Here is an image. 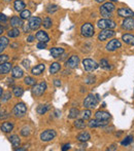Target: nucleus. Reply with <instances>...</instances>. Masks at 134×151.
Masks as SVG:
<instances>
[{"instance_id":"obj_10","label":"nucleus","mask_w":134,"mask_h":151,"mask_svg":"<svg viewBox=\"0 0 134 151\" xmlns=\"http://www.w3.org/2000/svg\"><path fill=\"white\" fill-rule=\"evenodd\" d=\"M121 45H122V43L119 39H111V40L106 44V49H107L108 51H115L118 49H120Z\"/></svg>"},{"instance_id":"obj_48","label":"nucleus","mask_w":134,"mask_h":151,"mask_svg":"<svg viewBox=\"0 0 134 151\" xmlns=\"http://www.w3.org/2000/svg\"><path fill=\"white\" fill-rule=\"evenodd\" d=\"M36 47L39 49H44L46 47V42H41V41H39L38 43H37V45H36Z\"/></svg>"},{"instance_id":"obj_13","label":"nucleus","mask_w":134,"mask_h":151,"mask_svg":"<svg viewBox=\"0 0 134 151\" xmlns=\"http://www.w3.org/2000/svg\"><path fill=\"white\" fill-rule=\"evenodd\" d=\"M118 15L122 18H132V17H134V11L130 8L123 7L118 9Z\"/></svg>"},{"instance_id":"obj_43","label":"nucleus","mask_w":134,"mask_h":151,"mask_svg":"<svg viewBox=\"0 0 134 151\" xmlns=\"http://www.w3.org/2000/svg\"><path fill=\"white\" fill-rule=\"evenodd\" d=\"M29 134H30V128H29L28 126H25V128H23L21 130V135H22V136L27 137V136H29Z\"/></svg>"},{"instance_id":"obj_55","label":"nucleus","mask_w":134,"mask_h":151,"mask_svg":"<svg viewBox=\"0 0 134 151\" xmlns=\"http://www.w3.org/2000/svg\"><path fill=\"white\" fill-rule=\"evenodd\" d=\"M3 31H4V29H3V27L1 25H0V35L3 33Z\"/></svg>"},{"instance_id":"obj_23","label":"nucleus","mask_w":134,"mask_h":151,"mask_svg":"<svg viewBox=\"0 0 134 151\" xmlns=\"http://www.w3.org/2000/svg\"><path fill=\"white\" fill-rule=\"evenodd\" d=\"M76 139H77V141L85 143V142H87V141H89V140H90L91 136H90V134L88 133V132H82V133H80L76 136Z\"/></svg>"},{"instance_id":"obj_44","label":"nucleus","mask_w":134,"mask_h":151,"mask_svg":"<svg viewBox=\"0 0 134 151\" xmlns=\"http://www.w3.org/2000/svg\"><path fill=\"white\" fill-rule=\"evenodd\" d=\"M99 66L101 67V68H104V69H108L109 68V64H108V62H107V60H105V59H102L100 61V65Z\"/></svg>"},{"instance_id":"obj_60","label":"nucleus","mask_w":134,"mask_h":151,"mask_svg":"<svg viewBox=\"0 0 134 151\" xmlns=\"http://www.w3.org/2000/svg\"><path fill=\"white\" fill-rule=\"evenodd\" d=\"M4 1H10V0H4Z\"/></svg>"},{"instance_id":"obj_14","label":"nucleus","mask_w":134,"mask_h":151,"mask_svg":"<svg viewBox=\"0 0 134 151\" xmlns=\"http://www.w3.org/2000/svg\"><path fill=\"white\" fill-rule=\"evenodd\" d=\"M107 124V120H101V119H93V120H90L89 123H88V126L89 128H101V126H104Z\"/></svg>"},{"instance_id":"obj_26","label":"nucleus","mask_w":134,"mask_h":151,"mask_svg":"<svg viewBox=\"0 0 134 151\" xmlns=\"http://www.w3.org/2000/svg\"><path fill=\"white\" fill-rule=\"evenodd\" d=\"M8 139H9V142L11 143L13 148H17V147L20 146L21 140H20V138H19V136H17V135H13V136H10Z\"/></svg>"},{"instance_id":"obj_56","label":"nucleus","mask_w":134,"mask_h":151,"mask_svg":"<svg viewBox=\"0 0 134 151\" xmlns=\"http://www.w3.org/2000/svg\"><path fill=\"white\" fill-rule=\"evenodd\" d=\"M27 148H15V150L17 151H25Z\"/></svg>"},{"instance_id":"obj_28","label":"nucleus","mask_w":134,"mask_h":151,"mask_svg":"<svg viewBox=\"0 0 134 151\" xmlns=\"http://www.w3.org/2000/svg\"><path fill=\"white\" fill-rule=\"evenodd\" d=\"M61 70V65H60V63H57V62H55V63H53V64L50 66V73L51 74H56V73H58V72Z\"/></svg>"},{"instance_id":"obj_37","label":"nucleus","mask_w":134,"mask_h":151,"mask_svg":"<svg viewBox=\"0 0 134 151\" xmlns=\"http://www.w3.org/2000/svg\"><path fill=\"white\" fill-rule=\"evenodd\" d=\"M13 95H15L17 98H20V97H22V96H23L24 90H23V88H22V87L15 86V87H13Z\"/></svg>"},{"instance_id":"obj_7","label":"nucleus","mask_w":134,"mask_h":151,"mask_svg":"<svg viewBox=\"0 0 134 151\" xmlns=\"http://www.w3.org/2000/svg\"><path fill=\"white\" fill-rule=\"evenodd\" d=\"M82 66H84V69L87 72H93L94 70L97 69L99 65L95 61H93L91 59H85L82 61Z\"/></svg>"},{"instance_id":"obj_61","label":"nucleus","mask_w":134,"mask_h":151,"mask_svg":"<svg viewBox=\"0 0 134 151\" xmlns=\"http://www.w3.org/2000/svg\"><path fill=\"white\" fill-rule=\"evenodd\" d=\"M0 106H1V104H0Z\"/></svg>"},{"instance_id":"obj_46","label":"nucleus","mask_w":134,"mask_h":151,"mask_svg":"<svg viewBox=\"0 0 134 151\" xmlns=\"http://www.w3.org/2000/svg\"><path fill=\"white\" fill-rule=\"evenodd\" d=\"M8 59H9V57L7 55H0V64H2L4 62H7Z\"/></svg>"},{"instance_id":"obj_38","label":"nucleus","mask_w":134,"mask_h":151,"mask_svg":"<svg viewBox=\"0 0 134 151\" xmlns=\"http://www.w3.org/2000/svg\"><path fill=\"white\" fill-rule=\"evenodd\" d=\"M24 82H25V84H26V85H29V86H33V85L36 83V80L34 79L33 77L27 76V77H25V79H24Z\"/></svg>"},{"instance_id":"obj_36","label":"nucleus","mask_w":134,"mask_h":151,"mask_svg":"<svg viewBox=\"0 0 134 151\" xmlns=\"http://www.w3.org/2000/svg\"><path fill=\"white\" fill-rule=\"evenodd\" d=\"M20 18L22 19V20H28V19L31 18V13L30 10L28 9H24L21 11L20 13Z\"/></svg>"},{"instance_id":"obj_33","label":"nucleus","mask_w":134,"mask_h":151,"mask_svg":"<svg viewBox=\"0 0 134 151\" xmlns=\"http://www.w3.org/2000/svg\"><path fill=\"white\" fill-rule=\"evenodd\" d=\"M86 122H85V119H76L74 121V126L78 130H82V128H86Z\"/></svg>"},{"instance_id":"obj_30","label":"nucleus","mask_w":134,"mask_h":151,"mask_svg":"<svg viewBox=\"0 0 134 151\" xmlns=\"http://www.w3.org/2000/svg\"><path fill=\"white\" fill-rule=\"evenodd\" d=\"M80 115V110L77 108H71L69 110V114H68V117L71 118V119H75L77 118V116Z\"/></svg>"},{"instance_id":"obj_32","label":"nucleus","mask_w":134,"mask_h":151,"mask_svg":"<svg viewBox=\"0 0 134 151\" xmlns=\"http://www.w3.org/2000/svg\"><path fill=\"white\" fill-rule=\"evenodd\" d=\"M99 11H100V15H102L104 19H111V17H113V13H109L108 10H106L105 8H103L102 6L99 8Z\"/></svg>"},{"instance_id":"obj_16","label":"nucleus","mask_w":134,"mask_h":151,"mask_svg":"<svg viewBox=\"0 0 134 151\" xmlns=\"http://www.w3.org/2000/svg\"><path fill=\"white\" fill-rule=\"evenodd\" d=\"M23 20L20 17H17V15L11 17V19H10V26L13 28H20V27H23Z\"/></svg>"},{"instance_id":"obj_21","label":"nucleus","mask_w":134,"mask_h":151,"mask_svg":"<svg viewBox=\"0 0 134 151\" xmlns=\"http://www.w3.org/2000/svg\"><path fill=\"white\" fill-rule=\"evenodd\" d=\"M23 75H24V71L19 66L13 67V69H11V76L13 78H21V77H23Z\"/></svg>"},{"instance_id":"obj_19","label":"nucleus","mask_w":134,"mask_h":151,"mask_svg":"<svg viewBox=\"0 0 134 151\" xmlns=\"http://www.w3.org/2000/svg\"><path fill=\"white\" fill-rule=\"evenodd\" d=\"M111 114L108 112H106V111H97V112L95 113V118H97V119H101V120H108L109 118H111Z\"/></svg>"},{"instance_id":"obj_12","label":"nucleus","mask_w":134,"mask_h":151,"mask_svg":"<svg viewBox=\"0 0 134 151\" xmlns=\"http://www.w3.org/2000/svg\"><path fill=\"white\" fill-rule=\"evenodd\" d=\"M80 63V58L77 56H71L69 59L66 61V67L67 68H70V69H74L76 68L77 65Z\"/></svg>"},{"instance_id":"obj_25","label":"nucleus","mask_w":134,"mask_h":151,"mask_svg":"<svg viewBox=\"0 0 134 151\" xmlns=\"http://www.w3.org/2000/svg\"><path fill=\"white\" fill-rule=\"evenodd\" d=\"M13 122H9V121H5L1 126V131L4 132V133H10V132L13 131Z\"/></svg>"},{"instance_id":"obj_41","label":"nucleus","mask_w":134,"mask_h":151,"mask_svg":"<svg viewBox=\"0 0 134 151\" xmlns=\"http://www.w3.org/2000/svg\"><path fill=\"white\" fill-rule=\"evenodd\" d=\"M91 115H92V112H91L90 109H86V110L82 112V119L87 120V119H89V118L91 117Z\"/></svg>"},{"instance_id":"obj_40","label":"nucleus","mask_w":134,"mask_h":151,"mask_svg":"<svg viewBox=\"0 0 134 151\" xmlns=\"http://www.w3.org/2000/svg\"><path fill=\"white\" fill-rule=\"evenodd\" d=\"M132 141H133V137H132V136H128L127 138H125L123 141L121 142V145H123V146H128L129 144L132 143Z\"/></svg>"},{"instance_id":"obj_45","label":"nucleus","mask_w":134,"mask_h":151,"mask_svg":"<svg viewBox=\"0 0 134 151\" xmlns=\"http://www.w3.org/2000/svg\"><path fill=\"white\" fill-rule=\"evenodd\" d=\"M10 98H11V94H10V92H6L5 94H3L2 95V98H1V99H2L3 102H6V101L9 100Z\"/></svg>"},{"instance_id":"obj_35","label":"nucleus","mask_w":134,"mask_h":151,"mask_svg":"<svg viewBox=\"0 0 134 151\" xmlns=\"http://www.w3.org/2000/svg\"><path fill=\"white\" fill-rule=\"evenodd\" d=\"M49 108H50L49 105H39L38 107H37V109H36V111H37L38 114L42 115V114H46V113L48 112Z\"/></svg>"},{"instance_id":"obj_58","label":"nucleus","mask_w":134,"mask_h":151,"mask_svg":"<svg viewBox=\"0 0 134 151\" xmlns=\"http://www.w3.org/2000/svg\"><path fill=\"white\" fill-rule=\"evenodd\" d=\"M2 95H3V90L0 87V99H1V97H2Z\"/></svg>"},{"instance_id":"obj_6","label":"nucleus","mask_w":134,"mask_h":151,"mask_svg":"<svg viewBox=\"0 0 134 151\" xmlns=\"http://www.w3.org/2000/svg\"><path fill=\"white\" fill-rule=\"evenodd\" d=\"M115 35H116V32L113 29H103L100 33L98 34V40L105 41L109 38H113Z\"/></svg>"},{"instance_id":"obj_59","label":"nucleus","mask_w":134,"mask_h":151,"mask_svg":"<svg viewBox=\"0 0 134 151\" xmlns=\"http://www.w3.org/2000/svg\"><path fill=\"white\" fill-rule=\"evenodd\" d=\"M109 1H111V2H118V0H109Z\"/></svg>"},{"instance_id":"obj_31","label":"nucleus","mask_w":134,"mask_h":151,"mask_svg":"<svg viewBox=\"0 0 134 151\" xmlns=\"http://www.w3.org/2000/svg\"><path fill=\"white\" fill-rule=\"evenodd\" d=\"M103 8H105L106 10H108L109 13H113V10L116 9V6H115V4H113L111 1H109V2H104V4L101 5Z\"/></svg>"},{"instance_id":"obj_5","label":"nucleus","mask_w":134,"mask_h":151,"mask_svg":"<svg viewBox=\"0 0 134 151\" xmlns=\"http://www.w3.org/2000/svg\"><path fill=\"white\" fill-rule=\"evenodd\" d=\"M80 32L82 35L85 37H92L94 35V26L91 23H85L84 25L80 27Z\"/></svg>"},{"instance_id":"obj_47","label":"nucleus","mask_w":134,"mask_h":151,"mask_svg":"<svg viewBox=\"0 0 134 151\" xmlns=\"http://www.w3.org/2000/svg\"><path fill=\"white\" fill-rule=\"evenodd\" d=\"M95 77L94 76H90V77H88L87 79H86V83L87 84H91V83H94L95 82Z\"/></svg>"},{"instance_id":"obj_52","label":"nucleus","mask_w":134,"mask_h":151,"mask_svg":"<svg viewBox=\"0 0 134 151\" xmlns=\"http://www.w3.org/2000/svg\"><path fill=\"white\" fill-rule=\"evenodd\" d=\"M54 84L56 85L57 87H60L61 86V81H60L59 79H55L54 80Z\"/></svg>"},{"instance_id":"obj_49","label":"nucleus","mask_w":134,"mask_h":151,"mask_svg":"<svg viewBox=\"0 0 134 151\" xmlns=\"http://www.w3.org/2000/svg\"><path fill=\"white\" fill-rule=\"evenodd\" d=\"M7 17L4 13H0V23H5V22H7Z\"/></svg>"},{"instance_id":"obj_39","label":"nucleus","mask_w":134,"mask_h":151,"mask_svg":"<svg viewBox=\"0 0 134 151\" xmlns=\"http://www.w3.org/2000/svg\"><path fill=\"white\" fill-rule=\"evenodd\" d=\"M59 9V6L56 4H51L48 6V8H46V11L49 13H54L55 11H57V10Z\"/></svg>"},{"instance_id":"obj_3","label":"nucleus","mask_w":134,"mask_h":151,"mask_svg":"<svg viewBox=\"0 0 134 151\" xmlns=\"http://www.w3.org/2000/svg\"><path fill=\"white\" fill-rule=\"evenodd\" d=\"M117 24L111 19H101L97 22V27L99 29H113L116 28Z\"/></svg>"},{"instance_id":"obj_34","label":"nucleus","mask_w":134,"mask_h":151,"mask_svg":"<svg viewBox=\"0 0 134 151\" xmlns=\"http://www.w3.org/2000/svg\"><path fill=\"white\" fill-rule=\"evenodd\" d=\"M42 26H44L46 29H51L52 26H53V22H52V19L46 17L42 20Z\"/></svg>"},{"instance_id":"obj_4","label":"nucleus","mask_w":134,"mask_h":151,"mask_svg":"<svg viewBox=\"0 0 134 151\" xmlns=\"http://www.w3.org/2000/svg\"><path fill=\"white\" fill-rule=\"evenodd\" d=\"M46 90V82L41 81L38 84H34L32 87V95L34 97H40L44 95V92Z\"/></svg>"},{"instance_id":"obj_50","label":"nucleus","mask_w":134,"mask_h":151,"mask_svg":"<svg viewBox=\"0 0 134 151\" xmlns=\"http://www.w3.org/2000/svg\"><path fill=\"white\" fill-rule=\"evenodd\" d=\"M23 66H24V68H25V69L28 70L29 68H30V62H29L28 60H24V61H23Z\"/></svg>"},{"instance_id":"obj_57","label":"nucleus","mask_w":134,"mask_h":151,"mask_svg":"<svg viewBox=\"0 0 134 151\" xmlns=\"http://www.w3.org/2000/svg\"><path fill=\"white\" fill-rule=\"evenodd\" d=\"M96 2L98 3H103V2H105V0H95Z\"/></svg>"},{"instance_id":"obj_17","label":"nucleus","mask_w":134,"mask_h":151,"mask_svg":"<svg viewBox=\"0 0 134 151\" xmlns=\"http://www.w3.org/2000/svg\"><path fill=\"white\" fill-rule=\"evenodd\" d=\"M11 69H13L11 64L8 63V62H4V63H2V64H0V75L7 74V73H9Z\"/></svg>"},{"instance_id":"obj_51","label":"nucleus","mask_w":134,"mask_h":151,"mask_svg":"<svg viewBox=\"0 0 134 151\" xmlns=\"http://www.w3.org/2000/svg\"><path fill=\"white\" fill-rule=\"evenodd\" d=\"M34 39H35V36L30 35V36H28V38H27V41L31 43V42H33V41H34Z\"/></svg>"},{"instance_id":"obj_54","label":"nucleus","mask_w":134,"mask_h":151,"mask_svg":"<svg viewBox=\"0 0 134 151\" xmlns=\"http://www.w3.org/2000/svg\"><path fill=\"white\" fill-rule=\"evenodd\" d=\"M116 146H115V145H111V147H109V148H108V150H116Z\"/></svg>"},{"instance_id":"obj_8","label":"nucleus","mask_w":134,"mask_h":151,"mask_svg":"<svg viewBox=\"0 0 134 151\" xmlns=\"http://www.w3.org/2000/svg\"><path fill=\"white\" fill-rule=\"evenodd\" d=\"M57 136L56 131L54 130H46L40 134V140L42 142H50Z\"/></svg>"},{"instance_id":"obj_18","label":"nucleus","mask_w":134,"mask_h":151,"mask_svg":"<svg viewBox=\"0 0 134 151\" xmlns=\"http://www.w3.org/2000/svg\"><path fill=\"white\" fill-rule=\"evenodd\" d=\"M44 69H46L44 64H39L31 69V73H32V75H34V76H38V75H40L41 73L44 71Z\"/></svg>"},{"instance_id":"obj_27","label":"nucleus","mask_w":134,"mask_h":151,"mask_svg":"<svg viewBox=\"0 0 134 151\" xmlns=\"http://www.w3.org/2000/svg\"><path fill=\"white\" fill-rule=\"evenodd\" d=\"M8 43H9V41H8L7 37H4V36L0 37V54H2V51L7 47Z\"/></svg>"},{"instance_id":"obj_24","label":"nucleus","mask_w":134,"mask_h":151,"mask_svg":"<svg viewBox=\"0 0 134 151\" xmlns=\"http://www.w3.org/2000/svg\"><path fill=\"white\" fill-rule=\"evenodd\" d=\"M13 7H15V11H22V10L25 9L26 7V4L24 2L23 0H15V2H13Z\"/></svg>"},{"instance_id":"obj_2","label":"nucleus","mask_w":134,"mask_h":151,"mask_svg":"<svg viewBox=\"0 0 134 151\" xmlns=\"http://www.w3.org/2000/svg\"><path fill=\"white\" fill-rule=\"evenodd\" d=\"M26 112H27V106L24 103H18L13 109V114L17 118H21L25 116Z\"/></svg>"},{"instance_id":"obj_29","label":"nucleus","mask_w":134,"mask_h":151,"mask_svg":"<svg viewBox=\"0 0 134 151\" xmlns=\"http://www.w3.org/2000/svg\"><path fill=\"white\" fill-rule=\"evenodd\" d=\"M19 36H20V30H19V28H13L7 31V37H10V38H17Z\"/></svg>"},{"instance_id":"obj_42","label":"nucleus","mask_w":134,"mask_h":151,"mask_svg":"<svg viewBox=\"0 0 134 151\" xmlns=\"http://www.w3.org/2000/svg\"><path fill=\"white\" fill-rule=\"evenodd\" d=\"M8 117H9V114H8V112L5 109L0 110V119H6Z\"/></svg>"},{"instance_id":"obj_20","label":"nucleus","mask_w":134,"mask_h":151,"mask_svg":"<svg viewBox=\"0 0 134 151\" xmlns=\"http://www.w3.org/2000/svg\"><path fill=\"white\" fill-rule=\"evenodd\" d=\"M63 54H64V49H62V47H53V49H51V56L54 59L59 58Z\"/></svg>"},{"instance_id":"obj_9","label":"nucleus","mask_w":134,"mask_h":151,"mask_svg":"<svg viewBox=\"0 0 134 151\" xmlns=\"http://www.w3.org/2000/svg\"><path fill=\"white\" fill-rule=\"evenodd\" d=\"M28 25L30 27L31 30H37V29L42 25V20L38 17H31L29 19V22H28Z\"/></svg>"},{"instance_id":"obj_53","label":"nucleus","mask_w":134,"mask_h":151,"mask_svg":"<svg viewBox=\"0 0 134 151\" xmlns=\"http://www.w3.org/2000/svg\"><path fill=\"white\" fill-rule=\"evenodd\" d=\"M69 148H70V145H69V144H65L64 146L62 147V150H63V151H66L67 149H69Z\"/></svg>"},{"instance_id":"obj_22","label":"nucleus","mask_w":134,"mask_h":151,"mask_svg":"<svg viewBox=\"0 0 134 151\" xmlns=\"http://www.w3.org/2000/svg\"><path fill=\"white\" fill-rule=\"evenodd\" d=\"M122 40H123L126 44L134 46V35H132V34H128V33L124 34V35L122 36Z\"/></svg>"},{"instance_id":"obj_1","label":"nucleus","mask_w":134,"mask_h":151,"mask_svg":"<svg viewBox=\"0 0 134 151\" xmlns=\"http://www.w3.org/2000/svg\"><path fill=\"white\" fill-rule=\"evenodd\" d=\"M84 107L86 109H92V108H95L98 104V96H94L93 94L88 95L87 98L84 100Z\"/></svg>"},{"instance_id":"obj_15","label":"nucleus","mask_w":134,"mask_h":151,"mask_svg":"<svg viewBox=\"0 0 134 151\" xmlns=\"http://www.w3.org/2000/svg\"><path fill=\"white\" fill-rule=\"evenodd\" d=\"M35 38L38 41H41V42H46L48 43L50 41V37L49 35L46 34V32H44V30H39L37 33L35 34Z\"/></svg>"},{"instance_id":"obj_11","label":"nucleus","mask_w":134,"mask_h":151,"mask_svg":"<svg viewBox=\"0 0 134 151\" xmlns=\"http://www.w3.org/2000/svg\"><path fill=\"white\" fill-rule=\"evenodd\" d=\"M122 28L126 31H131L134 29V19L132 18H125V20L122 23Z\"/></svg>"}]
</instances>
